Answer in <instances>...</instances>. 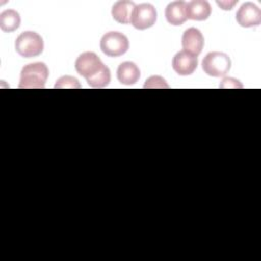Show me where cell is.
Listing matches in <instances>:
<instances>
[{"instance_id":"cell-1","label":"cell","mask_w":261,"mask_h":261,"mask_svg":"<svg viewBox=\"0 0 261 261\" xmlns=\"http://www.w3.org/2000/svg\"><path fill=\"white\" fill-rule=\"evenodd\" d=\"M75 70L92 88H104L111 80L110 69L94 52H84L75 60Z\"/></svg>"},{"instance_id":"cell-2","label":"cell","mask_w":261,"mask_h":261,"mask_svg":"<svg viewBox=\"0 0 261 261\" xmlns=\"http://www.w3.org/2000/svg\"><path fill=\"white\" fill-rule=\"evenodd\" d=\"M49 69L44 62H33L24 65L20 72L18 88L43 89L45 88Z\"/></svg>"},{"instance_id":"cell-3","label":"cell","mask_w":261,"mask_h":261,"mask_svg":"<svg viewBox=\"0 0 261 261\" xmlns=\"http://www.w3.org/2000/svg\"><path fill=\"white\" fill-rule=\"evenodd\" d=\"M16 52L25 58L40 55L44 49V41L42 37L33 31L22 32L15 40Z\"/></svg>"},{"instance_id":"cell-4","label":"cell","mask_w":261,"mask_h":261,"mask_svg":"<svg viewBox=\"0 0 261 261\" xmlns=\"http://www.w3.org/2000/svg\"><path fill=\"white\" fill-rule=\"evenodd\" d=\"M129 47L128 39L119 32H108L103 35L100 41L101 51L109 57H118L126 53Z\"/></svg>"},{"instance_id":"cell-5","label":"cell","mask_w":261,"mask_h":261,"mask_svg":"<svg viewBox=\"0 0 261 261\" xmlns=\"http://www.w3.org/2000/svg\"><path fill=\"white\" fill-rule=\"evenodd\" d=\"M230 66V58L223 52H210L202 61V68L204 72L214 77L224 76L228 73Z\"/></svg>"},{"instance_id":"cell-6","label":"cell","mask_w":261,"mask_h":261,"mask_svg":"<svg viewBox=\"0 0 261 261\" xmlns=\"http://www.w3.org/2000/svg\"><path fill=\"white\" fill-rule=\"evenodd\" d=\"M157 19L156 8L150 3H141L135 6L129 23L137 30H146L153 27Z\"/></svg>"},{"instance_id":"cell-7","label":"cell","mask_w":261,"mask_h":261,"mask_svg":"<svg viewBox=\"0 0 261 261\" xmlns=\"http://www.w3.org/2000/svg\"><path fill=\"white\" fill-rule=\"evenodd\" d=\"M237 22L243 28L258 27L261 23V10L253 2H245L236 13Z\"/></svg>"},{"instance_id":"cell-8","label":"cell","mask_w":261,"mask_h":261,"mask_svg":"<svg viewBox=\"0 0 261 261\" xmlns=\"http://www.w3.org/2000/svg\"><path fill=\"white\" fill-rule=\"evenodd\" d=\"M198 66L197 56L181 50L177 52L172 59V68L179 75L192 74Z\"/></svg>"},{"instance_id":"cell-9","label":"cell","mask_w":261,"mask_h":261,"mask_svg":"<svg viewBox=\"0 0 261 261\" xmlns=\"http://www.w3.org/2000/svg\"><path fill=\"white\" fill-rule=\"evenodd\" d=\"M181 45L185 51L198 56L204 47V37L200 30L196 28L186 30L181 38Z\"/></svg>"},{"instance_id":"cell-10","label":"cell","mask_w":261,"mask_h":261,"mask_svg":"<svg viewBox=\"0 0 261 261\" xmlns=\"http://www.w3.org/2000/svg\"><path fill=\"white\" fill-rule=\"evenodd\" d=\"M165 18L172 25H180L187 19V3L185 1H172L165 8Z\"/></svg>"},{"instance_id":"cell-11","label":"cell","mask_w":261,"mask_h":261,"mask_svg":"<svg viewBox=\"0 0 261 261\" xmlns=\"http://www.w3.org/2000/svg\"><path fill=\"white\" fill-rule=\"evenodd\" d=\"M211 14V5L206 0H193L187 3V17L193 20H206Z\"/></svg>"},{"instance_id":"cell-12","label":"cell","mask_w":261,"mask_h":261,"mask_svg":"<svg viewBox=\"0 0 261 261\" xmlns=\"http://www.w3.org/2000/svg\"><path fill=\"white\" fill-rule=\"evenodd\" d=\"M117 80L123 85L136 84L141 75L140 69L136 63L132 61H124L119 64L116 71Z\"/></svg>"},{"instance_id":"cell-13","label":"cell","mask_w":261,"mask_h":261,"mask_svg":"<svg viewBox=\"0 0 261 261\" xmlns=\"http://www.w3.org/2000/svg\"><path fill=\"white\" fill-rule=\"evenodd\" d=\"M136 4L133 1L120 0L113 4L111 9V14L114 20L119 23L128 24L130 21V15Z\"/></svg>"},{"instance_id":"cell-14","label":"cell","mask_w":261,"mask_h":261,"mask_svg":"<svg viewBox=\"0 0 261 261\" xmlns=\"http://www.w3.org/2000/svg\"><path fill=\"white\" fill-rule=\"evenodd\" d=\"M20 25L19 13L14 9H6L0 13V29L10 33L16 31Z\"/></svg>"},{"instance_id":"cell-15","label":"cell","mask_w":261,"mask_h":261,"mask_svg":"<svg viewBox=\"0 0 261 261\" xmlns=\"http://www.w3.org/2000/svg\"><path fill=\"white\" fill-rule=\"evenodd\" d=\"M82 86L79 83L77 79L70 76V75H64L61 76L60 79H58L56 81V84L54 86V88H58V89H66V88H73V89H80Z\"/></svg>"},{"instance_id":"cell-16","label":"cell","mask_w":261,"mask_h":261,"mask_svg":"<svg viewBox=\"0 0 261 261\" xmlns=\"http://www.w3.org/2000/svg\"><path fill=\"white\" fill-rule=\"evenodd\" d=\"M144 88H149V89H153V88H168V85L166 83V81L160 76V75H152L150 76L146 83L144 84Z\"/></svg>"},{"instance_id":"cell-17","label":"cell","mask_w":261,"mask_h":261,"mask_svg":"<svg viewBox=\"0 0 261 261\" xmlns=\"http://www.w3.org/2000/svg\"><path fill=\"white\" fill-rule=\"evenodd\" d=\"M219 87L220 88H243V85L240 83V81L236 79L225 77L222 80Z\"/></svg>"},{"instance_id":"cell-18","label":"cell","mask_w":261,"mask_h":261,"mask_svg":"<svg viewBox=\"0 0 261 261\" xmlns=\"http://www.w3.org/2000/svg\"><path fill=\"white\" fill-rule=\"evenodd\" d=\"M237 2L238 1H216L217 5H219L223 10H230V9H232L233 5Z\"/></svg>"}]
</instances>
